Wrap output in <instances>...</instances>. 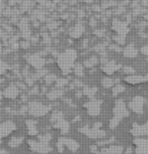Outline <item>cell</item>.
I'll return each instance as SVG.
<instances>
[{"instance_id":"obj_21","label":"cell","mask_w":148,"mask_h":154,"mask_svg":"<svg viewBox=\"0 0 148 154\" xmlns=\"http://www.w3.org/2000/svg\"><path fill=\"white\" fill-rule=\"evenodd\" d=\"M26 125L27 127V130H29V135L31 136H35V135L38 134V130H37V122L35 121H32V120H26Z\"/></svg>"},{"instance_id":"obj_46","label":"cell","mask_w":148,"mask_h":154,"mask_svg":"<svg viewBox=\"0 0 148 154\" xmlns=\"http://www.w3.org/2000/svg\"><path fill=\"white\" fill-rule=\"evenodd\" d=\"M131 152H132V149H131L130 147H128V148H127V150H126L125 154H131Z\"/></svg>"},{"instance_id":"obj_43","label":"cell","mask_w":148,"mask_h":154,"mask_svg":"<svg viewBox=\"0 0 148 154\" xmlns=\"http://www.w3.org/2000/svg\"><path fill=\"white\" fill-rule=\"evenodd\" d=\"M38 91H39V88H38V87H35L34 89L31 90V94H35V93H37Z\"/></svg>"},{"instance_id":"obj_23","label":"cell","mask_w":148,"mask_h":154,"mask_svg":"<svg viewBox=\"0 0 148 154\" xmlns=\"http://www.w3.org/2000/svg\"><path fill=\"white\" fill-rule=\"evenodd\" d=\"M98 63V59H97V57H95V56H91L89 58V59H87L84 61L83 63V66L84 67H86V68H91V67H94V66H95Z\"/></svg>"},{"instance_id":"obj_25","label":"cell","mask_w":148,"mask_h":154,"mask_svg":"<svg viewBox=\"0 0 148 154\" xmlns=\"http://www.w3.org/2000/svg\"><path fill=\"white\" fill-rule=\"evenodd\" d=\"M115 81L114 79L109 78V77H105V78H103V80H101V85H103L105 88H111V87L114 86L115 84Z\"/></svg>"},{"instance_id":"obj_37","label":"cell","mask_w":148,"mask_h":154,"mask_svg":"<svg viewBox=\"0 0 148 154\" xmlns=\"http://www.w3.org/2000/svg\"><path fill=\"white\" fill-rule=\"evenodd\" d=\"M109 49L113 50V51H116V52H121L122 51V49L120 48L119 45H111L109 46Z\"/></svg>"},{"instance_id":"obj_11","label":"cell","mask_w":148,"mask_h":154,"mask_svg":"<svg viewBox=\"0 0 148 154\" xmlns=\"http://www.w3.org/2000/svg\"><path fill=\"white\" fill-rule=\"evenodd\" d=\"M131 134L135 137L144 136V135H148V121L143 125H138L137 123H134L131 129Z\"/></svg>"},{"instance_id":"obj_41","label":"cell","mask_w":148,"mask_h":154,"mask_svg":"<svg viewBox=\"0 0 148 154\" xmlns=\"http://www.w3.org/2000/svg\"><path fill=\"white\" fill-rule=\"evenodd\" d=\"M20 47L23 49H27L29 47V43L27 42V41H24V42H21L20 43Z\"/></svg>"},{"instance_id":"obj_19","label":"cell","mask_w":148,"mask_h":154,"mask_svg":"<svg viewBox=\"0 0 148 154\" xmlns=\"http://www.w3.org/2000/svg\"><path fill=\"white\" fill-rule=\"evenodd\" d=\"M125 81L129 84L136 85V84H140L142 82H145V76L141 75H128L125 78Z\"/></svg>"},{"instance_id":"obj_33","label":"cell","mask_w":148,"mask_h":154,"mask_svg":"<svg viewBox=\"0 0 148 154\" xmlns=\"http://www.w3.org/2000/svg\"><path fill=\"white\" fill-rule=\"evenodd\" d=\"M115 141V137H111L108 140H101V141H98L97 143V146H105V145H108V144H111Z\"/></svg>"},{"instance_id":"obj_42","label":"cell","mask_w":148,"mask_h":154,"mask_svg":"<svg viewBox=\"0 0 148 154\" xmlns=\"http://www.w3.org/2000/svg\"><path fill=\"white\" fill-rule=\"evenodd\" d=\"M101 126H103V124H101L100 122H97V123H95V124H94V127H92V128H94V129H100V128H101Z\"/></svg>"},{"instance_id":"obj_36","label":"cell","mask_w":148,"mask_h":154,"mask_svg":"<svg viewBox=\"0 0 148 154\" xmlns=\"http://www.w3.org/2000/svg\"><path fill=\"white\" fill-rule=\"evenodd\" d=\"M97 147H98L97 145H92V146H90V151L94 154H101L100 150V151L97 150Z\"/></svg>"},{"instance_id":"obj_26","label":"cell","mask_w":148,"mask_h":154,"mask_svg":"<svg viewBox=\"0 0 148 154\" xmlns=\"http://www.w3.org/2000/svg\"><path fill=\"white\" fill-rule=\"evenodd\" d=\"M97 92V88H95V87H91V88H89V87H84L83 88V94L88 96L91 100L94 98V96L95 95Z\"/></svg>"},{"instance_id":"obj_34","label":"cell","mask_w":148,"mask_h":154,"mask_svg":"<svg viewBox=\"0 0 148 154\" xmlns=\"http://www.w3.org/2000/svg\"><path fill=\"white\" fill-rule=\"evenodd\" d=\"M123 71H124V73L127 74V75H134V73H135V70H134L132 67H130V66H125V67H123Z\"/></svg>"},{"instance_id":"obj_5","label":"cell","mask_w":148,"mask_h":154,"mask_svg":"<svg viewBox=\"0 0 148 154\" xmlns=\"http://www.w3.org/2000/svg\"><path fill=\"white\" fill-rule=\"evenodd\" d=\"M27 144H29L31 150H32L34 152H38V153H42V154H47L52 151V148L49 146V144H46V143H42L40 141H35V140H29L27 141Z\"/></svg>"},{"instance_id":"obj_31","label":"cell","mask_w":148,"mask_h":154,"mask_svg":"<svg viewBox=\"0 0 148 154\" xmlns=\"http://www.w3.org/2000/svg\"><path fill=\"white\" fill-rule=\"evenodd\" d=\"M58 79H57V76L55 75V74H51V73H49L47 74V75L45 76V81H46V83L47 84H51L53 81H57Z\"/></svg>"},{"instance_id":"obj_1","label":"cell","mask_w":148,"mask_h":154,"mask_svg":"<svg viewBox=\"0 0 148 154\" xmlns=\"http://www.w3.org/2000/svg\"><path fill=\"white\" fill-rule=\"evenodd\" d=\"M76 58H77V52L74 49H68L57 56V65L64 75L69 74L74 68L75 66L74 62Z\"/></svg>"},{"instance_id":"obj_4","label":"cell","mask_w":148,"mask_h":154,"mask_svg":"<svg viewBox=\"0 0 148 154\" xmlns=\"http://www.w3.org/2000/svg\"><path fill=\"white\" fill-rule=\"evenodd\" d=\"M65 147H67L68 149L70 151H72V152H75V151H77L79 149V144L73 139L59 138L58 141H57V150H58L60 153H62Z\"/></svg>"},{"instance_id":"obj_44","label":"cell","mask_w":148,"mask_h":154,"mask_svg":"<svg viewBox=\"0 0 148 154\" xmlns=\"http://www.w3.org/2000/svg\"><path fill=\"white\" fill-rule=\"evenodd\" d=\"M82 94H83V91H81V90H77V92H76V96H77V97H80Z\"/></svg>"},{"instance_id":"obj_6","label":"cell","mask_w":148,"mask_h":154,"mask_svg":"<svg viewBox=\"0 0 148 154\" xmlns=\"http://www.w3.org/2000/svg\"><path fill=\"white\" fill-rule=\"evenodd\" d=\"M78 131L82 134L86 135L87 137H89V138H91V139H101L106 136L105 131L100 130V129H94V128L89 129L87 126L79 128Z\"/></svg>"},{"instance_id":"obj_32","label":"cell","mask_w":148,"mask_h":154,"mask_svg":"<svg viewBox=\"0 0 148 154\" xmlns=\"http://www.w3.org/2000/svg\"><path fill=\"white\" fill-rule=\"evenodd\" d=\"M52 136L50 134H45L42 135V136H39V141L42 143H46V144H49V142L51 141Z\"/></svg>"},{"instance_id":"obj_15","label":"cell","mask_w":148,"mask_h":154,"mask_svg":"<svg viewBox=\"0 0 148 154\" xmlns=\"http://www.w3.org/2000/svg\"><path fill=\"white\" fill-rule=\"evenodd\" d=\"M20 94V89L15 85H9L8 87L4 89V91L2 92V95H4L7 98H15L16 96Z\"/></svg>"},{"instance_id":"obj_3","label":"cell","mask_w":148,"mask_h":154,"mask_svg":"<svg viewBox=\"0 0 148 154\" xmlns=\"http://www.w3.org/2000/svg\"><path fill=\"white\" fill-rule=\"evenodd\" d=\"M27 106H29V114L34 117H43L51 111L50 106H45L38 101H32L27 104Z\"/></svg>"},{"instance_id":"obj_45","label":"cell","mask_w":148,"mask_h":154,"mask_svg":"<svg viewBox=\"0 0 148 154\" xmlns=\"http://www.w3.org/2000/svg\"><path fill=\"white\" fill-rule=\"evenodd\" d=\"M95 35H100V37H103V32H101V31H97V32H95Z\"/></svg>"},{"instance_id":"obj_35","label":"cell","mask_w":148,"mask_h":154,"mask_svg":"<svg viewBox=\"0 0 148 154\" xmlns=\"http://www.w3.org/2000/svg\"><path fill=\"white\" fill-rule=\"evenodd\" d=\"M67 83H68L67 79H58V80L56 81V87L57 88H60V87L65 86Z\"/></svg>"},{"instance_id":"obj_14","label":"cell","mask_w":148,"mask_h":154,"mask_svg":"<svg viewBox=\"0 0 148 154\" xmlns=\"http://www.w3.org/2000/svg\"><path fill=\"white\" fill-rule=\"evenodd\" d=\"M121 68H122V65L117 64V63L114 61H108L101 66V70L106 74H108V75H112V74H114L116 71L120 70Z\"/></svg>"},{"instance_id":"obj_30","label":"cell","mask_w":148,"mask_h":154,"mask_svg":"<svg viewBox=\"0 0 148 154\" xmlns=\"http://www.w3.org/2000/svg\"><path fill=\"white\" fill-rule=\"evenodd\" d=\"M113 40L116 42L117 45H124L125 44V40H126V35H114Z\"/></svg>"},{"instance_id":"obj_50","label":"cell","mask_w":148,"mask_h":154,"mask_svg":"<svg viewBox=\"0 0 148 154\" xmlns=\"http://www.w3.org/2000/svg\"><path fill=\"white\" fill-rule=\"evenodd\" d=\"M147 61H148V59H147Z\"/></svg>"},{"instance_id":"obj_10","label":"cell","mask_w":148,"mask_h":154,"mask_svg":"<svg viewBox=\"0 0 148 154\" xmlns=\"http://www.w3.org/2000/svg\"><path fill=\"white\" fill-rule=\"evenodd\" d=\"M113 29L117 32V35H126L129 32V26L127 23L125 21H121L119 19H115L113 21Z\"/></svg>"},{"instance_id":"obj_22","label":"cell","mask_w":148,"mask_h":154,"mask_svg":"<svg viewBox=\"0 0 148 154\" xmlns=\"http://www.w3.org/2000/svg\"><path fill=\"white\" fill-rule=\"evenodd\" d=\"M63 94H64V90H62V89H53V90H51V91H49L47 93V97H48V100H57V98L61 97Z\"/></svg>"},{"instance_id":"obj_40","label":"cell","mask_w":148,"mask_h":154,"mask_svg":"<svg viewBox=\"0 0 148 154\" xmlns=\"http://www.w3.org/2000/svg\"><path fill=\"white\" fill-rule=\"evenodd\" d=\"M141 53L145 55V56H148V46H144V47H142L141 48Z\"/></svg>"},{"instance_id":"obj_38","label":"cell","mask_w":148,"mask_h":154,"mask_svg":"<svg viewBox=\"0 0 148 154\" xmlns=\"http://www.w3.org/2000/svg\"><path fill=\"white\" fill-rule=\"evenodd\" d=\"M7 68H9V67H8V65L6 64V63L1 62V74H4L5 69H7Z\"/></svg>"},{"instance_id":"obj_16","label":"cell","mask_w":148,"mask_h":154,"mask_svg":"<svg viewBox=\"0 0 148 154\" xmlns=\"http://www.w3.org/2000/svg\"><path fill=\"white\" fill-rule=\"evenodd\" d=\"M101 154H123V147L119 145H112L106 148H101Z\"/></svg>"},{"instance_id":"obj_49","label":"cell","mask_w":148,"mask_h":154,"mask_svg":"<svg viewBox=\"0 0 148 154\" xmlns=\"http://www.w3.org/2000/svg\"><path fill=\"white\" fill-rule=\"evenodd\" d=\"M145 81H147V82H148V73L146 74V76H145Z\"/></svg>"},{"instance_id":"obj_24","label":"cell","mask_w":148,"mask_h":154,"mask_svg":"<svg viewBox=\"0 0 148 154\" xmlns=\"http://www.w3.org/2000/svg\"><path fill=\"white\" fill-rule=\"evenodd\" d=\"M23 142V137H13V138L10 139V141L8 142V145L12 148H15V147H18L21 143Z\"/></svg>"},{"instance_id":"obj_18","label":"cell","mask_w":148,"mask_h":154,"mask_svg":"<svg viewBox=\"0 0 148 154\" xmlns=\"http://www.w3.org/2000/svg\"><path fill=\"white\" fill-rule=\"evenodd\" d=\"M54 128L55 129H59L61 130V133L62 134H67L69 132V128H70V125L67 121H65L64 119L58 121L54 124Z\"/></svg>"},{"instance_id":"obj_7","label":"cell","mask_w":148,"mask_h":154,"mask_svg":"<svg viewBox=\"0 0 148 154\" xmlns=\"http://www.w3.org/2000/svg\"><path fill=\"white\" fill-rule=\"evenodd\" d=\"M84 108L86 109L87 114L92 117L98 116L100 112V108H101V100H90L88 103H86L84 104Z\"/></svg>"},{"instance_id":"obj_13","label":"cell","mask_w":148,"mask_h":154,"mask_svg":"<svg viewBox=\"0 0 148 154\" xmlns=\"http://www.w3.org/2000/svg\"><path fill=\"white\" fill-rule=\"evenodd\" d=\"M134 144L136 145V154H148V139L136 138Z\"/></svg>"},{"instance_id":"obj_39","label":"cell","mask_w":148,"mask_h":154,"mask_svg":"<svg viewBox=\"0 0 148 154\" xmlns=\"http://www.w3.org/2000/svg\"><path fill=\"white\" fill-rule=\"evenodd\" d=\"M34 80L35 79L32 78V77H27V78L26 79V82L27 85H29V86H32V84H34Z\"/></svg>"},{"instance_id":"obj_20","label":"cell","mask_w":148,"mask_h":154,"mask_svg":"<svg viewBox=\"0 0 148 154\" xmlns=\"http://www.w3.org/2000/svg\"><path fill=\"white\" fill-rule=\"evenodd\" d=\"M123 54L127 58H135L137 55H138V50L136 49L135 46L131 44V45H128L124 50H123Z\"/></svg>"},{"instance_id":"obj_48","label":"cell","mask_w":148,"mask_h":154,"mask_svg":"<svg viewBox=\"0 0 148 154\" xmlns=\"http://www.w3.org/2000/svg\"><path fill=\"white\" fill-rule=\"evenodd\" d=\"M0 154H9V153H8L6 150H4V149H1V151H0Z\"/></svg>"},{"instance_id":"obj_8","label":"cell","mask_w":148,"mask_h":154,"mask_svg":"<svg viewBox=\"0 0 148 154\" xmlns=\"http://www.w3.org/2000/svg\"><path fill=\"white\" fill-rule=\"evenodd\" d=\"M144 103H145L144 97H142V96H135V97H133V100L129 103L128 106L130 108V109L132 112L141 115L142 112H143Z\"/></svg>"},{"instance_id":"obj_17","label":"cell","mask_w":148,"mask_h":154,"mask_svg":"<svg viewBox=\"0 0 148 154\" xmlns=\"http://www.w3.org/2000/svg\"><path fill=\"white\" fill-rule=\"evenodd\" d=\"M84 32V26L82 23H77L75 24L72 29L70 31V37L72 38H78L81 37V35L83 34Z\"/></svg>"},{"instance_id":"obj_9","label":"cell","mask_w":148,"mask_h":154,"mask_svg":"<svg viewBox=\"0 0 148 154\" xmlns=\"http://www.w3.org/2000/svg\"><path fill=\"white\" fill-rule=\"evenodd\" d=\"M26 61L29 65H32V67L35 68V69H42L43 66L46 64L47 60L45 58H43L42 56L38 54H34V55H29V56L26 57Z\"/></svg>"},{"instance_id":"obj_27","label":"cell","mask_w":148,"mask_h":154,"mask_svg":"<svg viewBox=\"0 0 148 154\" xmlns=\"http://www.w3.org/2000/svg\"><path fill=\"white\" fill-rule=\"evenodd\" d=\"M62 119H64L63 118V112H54L53 114H52V117H51V122L52 123H56V122H58V121L60 120H62Z\"/></svg>"},{"instance_id":"obj_12","label":"cell","mask_w":148,"mask_h":154,"mask_svg":"<svg viewBox=\"0 0 148 154\" xmlns=\"http://www.w3.org/2000/svg\"><path fill=\"white\" fill-rule=\"evenodd\" d=\"M16 129L15 124L11 122V121H6L3 122L0 125V135H1V138H5L8 136L11 132H13Z\"/></svg>"},{"instance_id":"obj_47","label":"cell","mask_w":148,"mask_h":154,"mask_svg":"<svg viewBox=\"0 0 148 154\" xmlns=\"http://www.w3.org/2000/svg\"><path fill=\"white\" fill-rule=\"evenodd\" d=\"M80 119H81V118L79 117V116H77V117H76V118H74L72 122H73V123H75V122H77V121H79V120H80Z\"/></svg>"},{"instance_id":"obj_29","label":"cell","mask_w":148,"mask_h":154,"mask_svg":"<svg viewBox=\"0 0 148 154\" xmlns=\"http://www.w3.org/2000/svg\"><path fill=\"white\" fill-rule=\"evenodd\" d=\"M124 90H125V87L123 86V85L117 84L116 86L113 87V96H115V97H116L118 94H120V93L124 92Z\"/></svg>"},{"instance_id":"obj_2","label":"cell","mask_w":148,"mask_h":154,"mask_svg":"<svg viewBox=\"0 0 148 154\" xmlns=\"http://www.w3.org/2000/svg\"><path fill=\"white\" fill-rule=\"evenodd\" d=\"M113 114H114V117L113 119L109 121V128L111 129H115L119 125L120 121L124 118L128 117L129 115V111L127 109V106L124 103L123 100H118L115 103V106L113 109Z\"/></svg>"},{"instance_id":"obj_28","label":"cell","mask_w":148,"mask_h":154,"mask_svg":"<svg viewBox=\"0 0 148 154\" xmlns=\"http://www.w3.org/2000/svg\"><path fill=\"white\" fill-rule=\"evenodd\" d=\"M73 70H74V73H75L76 76H78V77L83 76V66H82L80 63H77V64H75V66H74V68H73Z\"/></svg>"}]
</instances>
